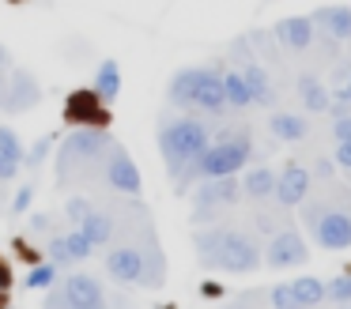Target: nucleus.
I'll return each mask as SVG.
<instances>
[{"label": "nucleus", "instance_id": "obj_39", "mask_svg": "<svg viewBox=\"0 0 351 309\" xmlns=\"http://www.w3.org/2000/svg\"><path fill=\"white\" fill-rule=\"evenodd\" d=\"M8 283H12V268H8V260H0V286L8 291Z\"/></svg>", "mask_w": 351, "mask_h": 309}, {"label": "nucleus", "instance_id": "obj_1", "mask_svg": "<svg viewBox=\"0 0 351 309\" xmlns=\"http://www.w3.org/2000/svg\"><path fill=\"white\" fill-rule=\"evenodd\" d=\"M253 155V140L245 128H227V132H219V140L208 143L204 151H200L197 162H189L182 173H178V188H185L189 181L197 177H223V173H238L245 162H250Z\"/></svg>", "mask_w": 351, "mask_h": 309}, {"label": "nucleus", "instance_id": "obj_6", "mask_svg": "<svg viewBox=\"0 0 351 309\" xmlns=\"http://www.w3.org/2000/svg\"><path fill=\"white\" fill-rule=\"evenodd\" d=\"M242 196V181L234 173H223V177H200V188L193 193V203H197V219L212 215L215 208H227Z\"/></svg>", "mask_w": 351, "mask_h": 309}, {"label": "nucleus", "instance_id": "obj_13", "mask_svg": "<svg viewBox=\"0 0 351 309\" xmlns=\"http://www.w3.org/2000/svg\"><path fill=\"white\" fill-rule=\"evenodd\" d=\"M276 42L283 45V49H310V42H313V19L310 15H291V19H280L276 23Z\"/></svg>", "mask_w": 351, "mask_h": 309}, {"label": "nucleus", "instance_id": "obj_42", "mask_svg": "<svg viewBox=\"0 0 351 309\" xmlns=\"http://www.w3.org/2000/svg\"><path fill=\"white\" fill-rule=\"evenodd\" d=\"M4 90H8V75L0 72V102H4Z\"/></svg>", "mask_w": 351, "mask_h": 309}, {"label": "nucleus", "instance_id": "obj_5", "mask_svg": "<svg viewBox=\"0 0 351 309\" xmlns=\"http://www.w3.org/2000/svg\"><path fill=\"white\" fill-rule=\"evenodd\" d=\"M208 268H219V271H230V275H245V271H257L261 268V249L250 234L242 230H230L223 226L219 230V245H215Z\"/></svg>", "mask_w": 351, "mask_h": 309}, {"label": "nucleus", "instance_id": "obj_33", "mask_svg": "<svg viewBox=\"0 0 351 309\" xmlns=\"http://www.w3.org/2000/svg\"><path fill=\"white\" fill-rule=\"evenodd\" d=\"M31 200H34V185H23L16 193V200H12V211H16V215H23V211L31 208Z\"/></svg>", "mask_w": 351, "mask_h": 309}, {"label": "nucleus", "instance_id": "obj_8", "mask_svg": "<svg viewBox=\"0 0 351 309\" xmlns=\"http://www.w3.org/2000/svg\"><path fill=\"white\" fill-rule=\"evenodd\" d=\"M306 260H310V249H306V238L298 230H280L268 241V256H265L268 268L283 271V268H298Z\"/></svg>", "mask_w": 351, "mask_h": 309}, {"label": "nucleus", "instance_id": "obj_12", "mask_svg": "<svg viewBox=\"0 0 351 309\" xmlns=\"http://www.w3.org/2000/svg\"><path fill=\"white\" fill-rule=\"evenodd\" d=\"M106 271L117 283H144V249L117 245L106 253Z\"/></svg>", "mask_w": 351, "mask_h": 309}, {"label": "nucleus", "instance_id": "obj_32", "mask_svg": "<svg viewBox=\"0 0 351 309\" xmlns=\"http://www.w3.org/2000/svg\"><path fill=\"white\" fill-rule=\"evenodd\" d=\"M87 211H91V200H87V196H72V200L64 203V215H69L72 223H80V219H84Z\"/></svg>", "mask_w": 351, "mask_h": 309}, {"label": "nucleus", "instance_id": "obj_44", "mask_svg": "<svg viewBox=\"0 0 351 309\" xmlns=\"http://www.w3.org/2000/svg\"><path fill=\"white\" fill-rule=\"evenodd\" d=\"M348 173H351V170H348Z\"/></svg>", "mask_w": 351, "mask_h": 309}, {"label": "nucleus", "instance_id": "obj_25", "mask_svg": "<svg viewBox=\"0 0 351 309\" xmlns=\"http://www.w3.org/2000/svg\"><path fill=\"white\" fill-rule=\"evenodd\" d=\"M80 230L87 234V238L95 241V245H106L110 238H114V219L106 215V211H87L84 219H80Z\"/></svg>", "mask_w": 351, "mask_h": 309}, {"label": "nucleus", "instance_id": "obj_17", "mask_svg": "<svg viewBox=\"0 0 351 309\" xmlns=\"http://www.w3.org/2000/svg\"><path fill=\"white\" fill-rule=\"evenodd\" d=\"M64 291H69V301L76 309H95V306H102V301H106V294H102V286H99V279H95V275H72V279H64Z\"/></svg>", "mask_w": 351, "mask_h": 309}, {"label": "nucleus", "instance_id": "obj_11", "mask_svg": "<svg viewBox=\"0 0 351 309\" xmlns=\"http://www.w3.org/2000/svg\"><path fill=\"white\" fill-rule=\"evenodd\" d=\"M306 193H310V170L298 162H287L280 173H276V193L272 200L280 203V208H298V203L306 200Z\"/></svg>", "mask_w": 351, "mask_h": 309}, {"label": "nucleus", "instance_id": "obj_36", "mask_svg": "<svg viewBox=\"0 0 351 309\" xmlns=\"http://www.w3.org/2000/svg\"><path fill=\"white\" fill-rule=\"evenodd\" d=\"M46 306H72V301H69V291H64V286L49 291V294H46Z\"/></svg>", "mask_w": 351, "mask_h": 309}, {"label": "nucleus", "instance_id": "obj_18", "mask_svg": "<svg viewBox=\"0 0 351 309\" xmlns=\"http://www.w3.org/2000/svg\"><path fill=\"white\" fill-rule=\"evenodd\" d=\"M200 75H204V68H182V72L170 79V87H167V98H170V106H193L197 102V87H200Z\"/></svg>", "mask_w": 351, "mask_h": 309}, {"label": "nucleus", "instance_id": "obj_23", "mask_svg": "<svg viewBox=\"0 0 351 309\" xmlns=\"http://www.w3.org/2000/svg\"><path fill=\"white\" fill-rule=\"evenodd\" d=\"M298 95H302V102H306V110L310 113H325L328 110V87L317 79V75H298Z\"/></svg>", "mask_w": 351, "mask_h": 309}, {"label": "nucleus", "instance_id": "obj_40", "mask_svg": "<svg viewBox=\"0 0 351 309\" xmlns=\"http://www.w3.org/2000/svg\"><path fill=\"white\" fill-rule=\"evenodd\" d=\"M31 230H49V215H34L31 219Z\"/></svg>", "mask_w": 351, "mask_h": 309}, {"label": "nucleus", "instance_id": "obj_41", "mask_svg": "<svg viewBox=\"0 0 351 309\" xmlns=\"http://www.w3.org/2000/svg\"><path fill=\"white\" fill-rule=\"evenodd\" d=\"M8 64H12V53L4 49V45H0V68H8Z\"/></svg>", "mask_w": 351, "mask_h": 309}, {"label": "nucleus", "instance_id": "obj_27", "mask_svg": "<svg viewBox=\"0 0 351 309\" xmlns=\"http://www.w3.org/2000/svg\"><path fill=\"white\" fill-rule=\"evenodd\" d=\"M223 90H227V106H234V110L253 106V95H250V87H245L242 72H223Z\"/></svg>", "mask_w": 351, "mask_h": 309}, {"label": "nucleus", "instance_id": "obj_19", "mask_svg": "<svg viewBox=\"0 0 351 309\" xmlns=\"http://www.w3.org/2000/svg\"><path fill=\"white\" fill-rule=\"evenodd\" d=\"M19 162H23V143H19V136L12 128L0 125V181L16 177Z\"/></svg>", "mask_w": 351, "mask_h": 309}, {"label": "nucleus", "instance_id": "obj_7", "mask_svg": "<svg viewBox=\"0 0 351 309\" xmlns=\"http://www.w3.org/2000/svg\"><path fill=\"white\" fill-rule=\"evenodd\" d=\"M64 121L69 125H95V128H106L110 125V113L106 102L99 98V90H72L69 102H64Z\"/></svg>", "mask_w": 351, "mask_h": 309}, {"label": "nucleus", "instance_id": "obj_28", "mask_svg": "<svg viewBox=\"0 0 351 309\" xmlns=\"http://www.w3.org/2000/svg\"><path fill=\"white\" fill-rule=\"evenodd\" d=\"M57 283V264H31V275H27V286L31 291H49Z\"/></svg>", "mask_w": 351, "mask_h": 309}, {"label": "nucleus", "instance_id": "obj_16", "mask_svg": "<svg viewBox=\"0 0 351 309\" xmlns=\"http://www.w3.org/2000/svg\"><path fill=\"white\" fill-rule=\"evenodd\" d=\"M310 19H313V27H321L325 34H332L336 42H351V8H343V4L317 8Z\"/></svg>", "mask_w": 351, "mask_h": 309}, {"label": "nucleus", "instance_id": "obj_30", "mask_svg": "<svg viewBox=\"0 0 351 309\" xmlns=\"http://www.w3.org/2000/svg\"><path fill=\"white\" fill-rule=\"evenodd\" d=\"M268 301H272V306H280V309H291V306H298V298H295V286H291V283H276L272 291H268Z\"/></svg>", "mask_w": 351, "mask_h": 309}, {"label": "nucleus", "instance_id": "obj_14", "mask_svg": "<svg viewBox=\"0 0 351 309\" xmlns=\"http://www.w3.org/2000/svg\"><path fill=\"white\" fill-rule=\"evenodd\" d=\"M95 253V241L87 238L84 230H72V234H61V238L49 241V256H53L57 264H69V260H87V256Z\"/></svg>", "mask_w": 351, "mask_h": 309}, {"label": "nucleus", "instance_id": "obj_15", "mask_svg": "<svg viewBox=\"0 0 351 309\" xmlns=\"http://www.w3.org/2000/svg\"><path fill=\"white\" fill-rule=\"evenodd\" d=\"M197 110L204 113H223L227 110V90H223V75L215 72V68H204V75H200V87H197Z\"/></svg>", "mask_w": 351, "mask_h": 309}, {"label": "nucleus", "instance_id": "obj_24", "mask_svg": "<svg viewBox=\"0 0 351 309\" xmlns=\"http://www.w3.org/2000/svg\"><path fill=\"white\" fill-rule=\"evenodd\" d=\"M95 90H99L102 102H114L117 95H121V68H117V60H102L99 72H95Z\"/></svg>", "mask_w": 351, "mask_h": 309}, {"label": "nucleus", "instance_id": "obj_3", "mask_svg": "<svg viewBox=\"0 0 351 309\" xmlns=\"http://www.w3.org/2000/svg\"><path fill=\"white\" fill-rule=\"evenodd\" d=\"M114 147V136L106 128H95V125H76V132L64 136L61 151H57V177H72L84 162H99L102 155H110Z\"/></svg>", "mask_w": 351, "mask_h": 309}, {"label": "nucleus", "instance_id": "obj_43", "mask_svg": "<svg viewBox=\"0 0 351 309\" xmlns=\"http://www.w3.org/2000/svg\"><path fill=\"white\" fill-rule=\"evenodd\" d=\"M343 95H348V98H351V79H348V87H343Z\"/></svg>", "mask_w": 351, "mask_h": 309}, {"label": "nucleus", "instance_id": "obj_21", "mask_svg": "<svg viewBox=\"0 0 351 309\" xmlns=\"http://www.w3.org/2000/svg\"><path fill=\"white\" fill-rule=\"evenodd\" d=\"M242 79H245V87H250V95H253V106H272L276 102V95H272V83H268V72L261 64H245L242 68Z\"/></svg>", "mask_w": 351, "mask_h": 309}, {"label": "nucleus", "instance_id": "obj_26", "mask_svg": "<svg viewBox=\"0 0 351 309\" xmlns=\"http://www.w3.org/2000/svg\"><path fill=\"white\" fill-rule=\"evenodd\" d=\"M295 298H298V306H321V301H328V286L321 283V279H313V275H302V279H295Z\"/></svg>", "mask_w": 351, "mask_h": 309}, {"label": "nucleus", "instance_id": "obj_31", "mask_svg": "<svg viewBox=\"0 0 351 309\" xmlns=\"http://www.w3.org/2000/svg\"><path fill=\"white\" fill-rule=\"evenodd\" d=\"M49 151H53V136H42V140H38V143H34V147L23 155V158H27V166H31V170H34V166H42V162H46Z\"/></svg>", "mask_w": 351, "mask_h": 309}, {"label": "nucleus", "instance_id": "obj_20", "mask_svg": "<svg viewBox=\"0 0 351 309\" xmlns=\"http://www.w3.org/2000/svg\"><path fill=\"white\" fill-rule=\"evenodd\" d=\"M272 193H276V170L253 166L242 181V196H250V200H272Z\"/></svg>", "mask_w": 351, "mask_h": 309}, {"label": "nucleus", "instance_id": "obj_34", "mask_svg": "<svg viewBox=\"0 0 351 309\" xmlns=\"http://www.w3.org/2000/svg\"><path fill=\"white\" fill-rule=\"evenodd\" d=\"M336 166L351 170V140H336Z\"/></svg>", "mask_w": 351, "mask_h": 309}, {"label": "nucleus", "instance_id": "obj_35", "mask_svg": "<svg viewBox=\"0 0 351 309\" xmlns=\"http://www.w3.org/2000/svg\"><path fill=\"white\" fill-rule=\"evenodd\" d=\"M332 136H336V140H351V113L332 117Z\"/></svg>", "mask_w": 351, "mask_h": 309}, {"label": "nucleus", "instance_id": "obj_2", "mask_svg": "<svg viewBox=\"0 0 351 309\" xmlns=\"http://www.w3.org/2000/svg\"><path fill=\"white\" fill-rule=\"evenodd\" d=\"M208 143H212V128L200 117H178V121H167V125L159 128V151H162L167 170L174 173V177L189 162H197Z\"/></svg>", "mask_w": 351, "mask_h": 309}, {"label": "nucleus", "instance_id": "obj_37", "mask_svg": "<svg viewBox=\"0 0 351 309\" xmlns=\"http://www.w3.org/2000/svg\"><path fill=\"white\" fill-rule=\"evenodd\" d=\"M313 173H317V177H332V173H336V158H317Z\"/></svg>", "mask_w": 351, "mask_h": 309}, {"label": "nucleus", "instance_id": "obj_22", "mask_svg": "<svg viewBox=\"0 0 351 309\" xmlns=\"http://www.w3.org/2000/svg\"><path fill=\"white\" fill-rule=\"evenodd\" d=\"M268 128H272L276 140H306V132H310V125H306L302 113H272V121H268Z\"/></svg>", "mask_w": 351, "mask_h": 309}, {"label": "nucleus", "instance_id": "obj_29", "mask_svg": "<svg viewBox=\"0 0 351 309\" xmlns=\"http://www.w3.org/2000/svg\"><path fill=\"white\" fill-rule=\"evenodd\" d=\"M328 286V301H336V306H348L351 301V271H343V275H336Z\"/></svg>", "mask_w": 351, "mask_h": 309}, {"label": "nucleus", "instance_id": "obj_38", "mask_svg": "<svg viewBox=\"0 0 351 309\" xmlns=\"http://www.w3.org/2000/svg\"><path fill=\"white\" fill-rule=\"evenodd\" d=\"M268 294H261V291H245V294H238L234 301H242V306H253V301H265Z\"/></svg>", "mask_w": 351, "mask_h": 309}, {"label": "nucleus", "instance_id": "obj_10", "mask_svg": "<svg viewBox=\"0 0 351 309\" xmlns=\"http://www.w3.org/2000/svg\"><path fill=\"white\" fill-rule=\"evenodd\" d=\"M38 102H42L38 79H34L31 72H23V68H16V72L8 75V90H4L0 110H4V113H27L31 106H38Z\"/></svg>", "mask_w": 351, "mask_h": 309}, {"label": "nucleus", "instance_id": "obj_4", "mask_svg": "<svg viewBox=\"0 0 351 309\" xmlns=\"http://www.w3.org/2000/svg\"><path fill=\"white\" fill-rule=\"evenodd\" d=\"M302 219L321 249H351V211L340 203H306Z\"/></svg>", "mask_w": 351, "mask_h": 309}, {"label": "nucleus", "instance_id": "obj_9", "mask_svg": "<svg viewBox=\"0 0 351 309\" xmlns=\"http://www.w3.org/2000/svg\"><path fill=\"white\" fill-rule=\"evenodd\" d=\"M106 181H110V188H117V193H125V196H140V193H144V181H140L136 162H132V155L121 147V143H114V147H110Z\"/></svg>", "mask_w": 351, "mask_h": 309}]
</instances>
